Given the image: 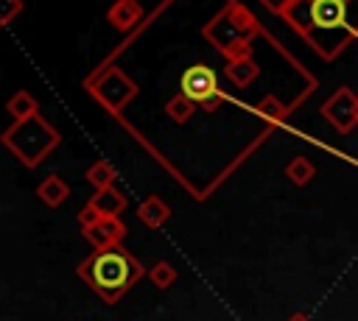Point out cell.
<instances>
[{
	"instance_id": "cell-1",
	"label": "cell",
	"mask_w": 358,
	"mask_h": 321,
	"mask_svg": "<svg viewBox=\"0 0 358 321\" xmlns=\"http://www.w3.org/2000/svg\"><path fill=\"white\" fill-rule=\"evenodd\" d=\"M76 274L106 304H117L148 271L131 251H126L123 246H112L103 251H92L87 260H81Z\"/></svg>"
},
{
	"instance_id": "cell-2",
	"label": "cell",
	"mask_w": 358,
	"mask_h": 321,
	"mask_svg": "<svg viewBox=\"0 0 358 321\" xmlns=\"http://www.w3.org/2000/svg\"><path fill=\"white\" fill-rule=\"evenodd\" d=\"M257 22L255 17L238 6V3H229L227 8H221L215 14V20L207 22L204 28V36L218 47L224 50L229 59H241V56H249V42L252 36L257 33Z\"/></svg>"
},
{
	"instance_id": "cell-3",
	"label": "cell",
	"mask_w": 358,
	"mask_h": 321,
	"mask_svg": "<svg viewBox=\"0 0 358 321\" xmlns=\"http://www.w3.org/2000/svg\"><path fill=\"white\" fill-rule=\"evenodd\" d=\"M3 145L25 165V167H36L56 145H59V131L45 123V117L34 114L31 120H20L14 123L6 134H3Z\"/></svg>"
},
{
	"instance_id": "cell-4",
	"label": "cell",
	"mask_w": 358,
	"mask_h": 321,
	"mask_svg": "<svg viewBox=\"0 0 358 321\" xmlns=\"http://www.w3.org/2000/svg\"><path fill=\"white\" fill-rule=\"evenodd\" d=\"M179 87H182V95L190 98L193 103H201L204 109H215L218 106L221 89H218V75H215L213 67H207V64H190L182 73Z\"/></svg>"
},
{
	"instance_id": "cell-5",
	"label": "cell",
	"mask_w": 358,
	"mask_h": 321,
	"mask_svg": "<svg viewBox=\"0 0 358 321\" xmlns=\"http://www.w3.org/2000/svg\"><path fill=\"white\" fill-rule=\"evenodd\" d=\"M87 87L92 89V95H95L109 112H120V109L137 95L134 81H129V75H123L117 67L103 70V75L95 78V81H87Z\"/></svg>"
},
{
	"instance_id": "cell-6",
	"label": "cell",
	"mask_w": 358,
	"mask_h": 321,
	"mask_svg": "<svg viewBox=\"0 0 358 321\" xmlns=\"http://www.w3.org/2000/svg\"><path fill=\"white\" fill-rule=\"evenodd\" d=\"M347 6H350V0H313V6H310L313 28L319 33H336V36H341L347 42L352 36L347 31Z\"/></svg>"
},
{
	"instance_id": "cell-7",
	"label": "cell",
	"mask_w": 358,
	"mask_h": 321,
	"mask_svg": "<svg viewBox=\"0 0 358 321\" xmlns=\"http://www.w3.org/2000/svg\"><path fill=\"white\" fill-rule=\"evenodd\" d=\"M355 103H358V98L352 95V89H350V87H338V89L324 100L322 114H324V120H327L336 131L347 134V131H352V128L358 126V123H355Z\"/></svg>"
},
{
	"instance_id": "cell-8",
	"label": "cell",
	"mask_w": 358,
	"mask_h": 321,
	"mask_svg": "<svg viewBox=\"0 0 358 321\" xmlns=\"http://www.w3.org/2000/svg\"><path fill=\"white\" fill-rule=\"evenodd\" d=\"M81 234L95 251H103V248L120 246V240L126 234V226H123L120 218H101V221H95L90 226H81Z\"/></svg>"
},
{
	"instance_id": "cell-9",
	"label": "cell",
	"mask_w": 358,
	"mask_h": 321,
	"mask_svg": "<svg viewBox=\"0 0 358 321\" xmlns=\"http://www.w3.org/2000/svg\"><path fill=\"white\" fill-rule=\"evenodd\" d=\"M87 204H90L101 218H117V215L126 209V195L117 193L115 187H106V190H95Z\"/></svg>"
},
{
	"instance_id": "cell-10",
	"label": "cell",
	"mask_w": 358,
	"mask_h": 321,
	"mask_svg": "<svg viewBox=\"0 0 358 321\" xmlns=\"http://www.w3.org/2000/svg\"><path fill=\"white\" fill-rule=\"evenodd\" d=\"M36 195H39V201H42L45 207L56 209V207H62V204L67 201V195H70V187H67V181H64L62 176L50 173V176H45V179L39 181V187H36Z\"/></svg>"
},
{
	"instance_id": "cell-11",
	"label": "cell",
	"mask_w": 358,
	"mask_h": 321,
	"mask_svg": "<svg viewBox=\"0 0 358 321\" xmlns=\"http://www.w3.org/2000/svg\"><path fill=\"white\" fill-rule=\"evenodd\" d=\"M137 218H140L148 229H159V226L171 218V207H168L159 195H148V198L140 201V207H137Z\"/></svg>"
},
{
	"instance_id": "cell-12",
	"label": "cell",
	"mask_w": 358,
	"mask_h": 321,
	"mask_svg": "<svg viewBox=\"0 0 358 321\" xmlns=\"http://www.w3.org/2000/svg\"><path fill=\"white\" fill-rule=\"evenodd\" d=\"M140 17H143V6H140L137 0H117V3H112V8H109V22H112L117 31H129Z\"/></svg>"
},
{
	"instance_id": "cell-13",
	"label": "cell",
	"mask_w": 358,
	"mask_h": 321,
	"mask_svg": "<svg viewBox=\"0 0 358 321\" xmlns=\"http://www.w3.org/2000/svg\"><path fill=\"white\" fill-rule=\"evenodd\" d=\"M257 73H260V67L252 61V56H241V59H232L227 64V78L235 87H249L257 78Z\"/></svg>"
},
{
	"instance_id": "cell-14",
	"label": "cell",
	"mask_w": 358,
	"mask_h": 321,
	"mask_svg": "<svg viewBox=\"0 0 358 321\" xmlns=\"http://www.w3.org/2000/svg\"><path fill=\"white\" fill-rule=\"evenodd\" d=\"M310 6H313V0H291V6L285 8V20L299 31V33H310L313 31V22H310Z\"/></svg>"
},
{
	"instance_id": "cell-15",
	"label": "cell",
	"mask_w": 358,
	"mask_h": 321,
	"mask_svg": "<svg viewBox=\"0 0 358 321\" xmlns=\"http://www.w3.org/2000/svg\"><path fill=\"white\" fill-rule=\"evenodd\" d=\"M84 179H87V181H90L95 190H106V187H115V179H117V173H115L112 162H106V159H98V162H92V165L87 167Z\"/></svg>"
},
{
	"instance_id": "cell-16",
	"label": "cell",
	"mask_w": 358,
	"mask_h": 321,
	"mask_svg": "<svg viewBox=\"0 0 358 321\" xmlns=\"http://www.w3.org/2000/svg\"><path fill=\"white\" fill-rule=\"evenodd\" d=\"M8 112L14 114V120L20 123V120H31L34 114H39V106H36V100L28 95V92H14L11 95V100H8Z\"/></svg>"
},
{
	"instance_id": "cell-17",
	"label": "cell",
	"mask_w": 358,
	"mask_h": 321,
	"mask_svg": "<svg viewBox=\"0 0 358 321\" xmlns=\"http://www.w3.org/2000/svg\"><path fill=\"white\" fill-rule=\"evenodd\" d=\"M313 165H310V159H305V156H294L288 165H285V176H288V181L291 184H296V187H305L310 179H313Z\"/></svg>"
},
{
	"instance_id": "cell-18",
	"label": "cell",
	"mask_w": 358,
	"mask_h": 321,
	"mask_svg": "<svg viewBox=\"0 0 358 321\" xmlns=\"http://www.w3.org/2000/svg\"><path fill=\"white\" fill-rule=\"evenodd\" d=\"M145 276L151 279V285H154L157 290H168V288L176 282V268H173V262L159 260V262H154V265L148 268Z\"/></svg>"
},
{
	"instance_id": "cell-19",
	"label": "cell",
	"mask_w": 358,
	"mask_h": 321,
	"mask_svg": "<svg viewBox=\"0 0 358 321\" xmlns=\"http://www.w3.org/2000/svg\"><path fill=\"white\" fill-rule=\"evenodd\" d=\"M255 112H257L263 120H268V123H282L285 114H288V106L280 103L274 95H268V98H263V100L255 106Z\"/></svg>"
},
{
	"instance_id": "cell-20",
	"label": "cell",
	"mask_w": 358,
	"mask_h": 321,
	"mask_svg": "<svg viewBox=\"0 0 358 321\" xmlns=\"http://www.w3.org/2000/svg\"><path fill=\"white\" fill-rule=\"evenodd\" d=\"M193 109H196V103H193L190 98H185L182 92H179V95H173V98L165 103V112H168V117H171V120H176V123H185V120H190Z\"/></svg>"
},
{
	"instance_id": "cell-21",
	"label": "cell",
	"mask_w": 358,
	"mask_h": 321,
	"mask_svg": "<svg viewBox=\"0 0 358 321\" xmlns=\"http://www.w3.org/2000/svg\"><path fill=\"white\" fill-rule=\"evenodd\" d=\"M22 11V0H0V22L8 25Z\"/></svg>"
},
{
	"instance_id": "cell-22",
	"label": "cell",
	"mask_w": 358,
	"mask_h": 321,
	"mask_svg": "<svg viewBox=\"0 0 358 321\" xmlns=\"http://www.w3.org/2000/svg\"><path fill=\"white\" fill-rule=\"evenodd\" d=\"M95 221H101V215H98L90 204H84V209L78 212V223H81V226H90V223H95Z\"/></svg>"
},
{
	"instance_id": "cell-23",
	"label": "cell",
	"mask_w": 358,
	"mask_h": 321,
	"mask_svg": "<svg viewBox=\"0 0 358 321\" xmlns=\"http://www.w3.org/2000/svg\"><path fill=\"white\" fill-rule=\"evenodd\" d=\"M268 11H274V14H285V8L291 6V0H260Z\"/></svg>"
},
{
	"instance_id": "cell-24",
	"label": "cell",
	"mask_w": 358,
	"mask_h": 321,
	"mask_svg": "<svg viewBox=\"0 0 358 321\" xmlns=\"http://www.w3.org/2000/svg\"><path fill=\"white\" fill-rule=\"evenodd\" d=\"M288 321H310V315L299 310V313H291V318H288Z\"/></svg>"
},
{
	"instance_id": "cell-25",
	"label": "cell",
	"mask_w": 358,
	"mask_h": 321,
	"mask_svg": "<svg viewBox=\"0 0 358 321\" xmlns=\"http://www.w3.org/2000/svg\"><path fill=\"white\" fill-rule=\"evenodd\" d=\"M355 123H358V103H355Z\"/></svg>"
}]
</instances>
